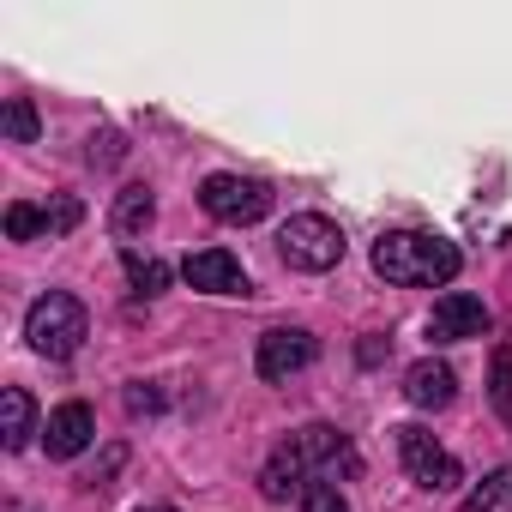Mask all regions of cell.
Returning a JSON list of instances; mask_svg holds the SVG:
<instances>
[{"mask_svg": "<svg viewBox=\"0 0 512 512\" xmlns=\"http://www.w3.org/2000/svg\"><path fill=\"white\" fill-rule=\"evenodd\" d=\"M49 235V217L37 205H7V241H37Z\"/></svg>", "mask_w": 512, "mask_h": 512, "instance_id": "cell-17", "label": "cell"}, {"mask_svg": "<svg viewBox=\"0 0 512 512\" xmlns=\"http://www.w3.org/2000/svg\"><path fill=\"white\" fill-rule=\"evenodd\" d=\"M482 332H488V308H482V296L452 290V296H440L434 314H428V338H434V344H464V338H482Z\"/></svg>", "mask_w": 512, "mask_h": 512, "instance_id": "cell-8", "label": "cell"}, {"mask_svg": "<svg viewBox=\"0 0 512 512\" xmlns=\"http://www.w3.org/2000/svg\"><path fill=\"white\" fill-rule=\"evenodd\" d=\"M314 356H320L314 332H302V326H278V332L260 338V356H253V368H260V380H290V374H302Z\"/></svg>", "mask_w": 512, "mask_h": 512, "instance_id": "cell-7", "label": "cell"}, {"mask_svg": "<svg viewBox=\"0 0 512 512\" xmlns=\"http://www.w3.org/2000/svg\"><path fill=\"white\" fill-rule=\"evenodd\" d=\"M374 272L398 290H434L458 278V247L428 229H392L374 241Z\"/></svg>", "mask_w": 512, "mask_h": 512, "instance_id": "cell-2", "label": "cell"}, {"mask_svg": "<svg viewBox=\"0 0 512 512\" xmlns=\"http://www.w3.org/2000/svg\"><path fill=\"white\" fill-rule=\"evenodd\" d=\"M181 278H187L193 290H205V296H247V290H253V284H247V272H241V260H235V253H223V247L187 253Z\"/></svg>", "mask_w": 512, "mask_h": 512, "instance_id": "cell-9", "label": "cell"}, {"mask_svg": "<svg viewBox=\"0 0 512 512\" xmlns=\"http://www.w3.org/2000/svg\"><path fill=\"white\" fill-rule=\"evenodd\" d=\"M452 392H458V374L446 368V362H416L410 374H404V398L416 404V410H446L452 404Z\"/></svg>", "mask_w": 512, "mask_h": 512, "instance_id": "cell-11", "label": "cell"}, {"mask_svg": "<svg viewBox=\"0 0 512 512\" xmlns=\"http://www.w3.org/2000/svg\"><path fill=\"white\" fill-rule=\"evenodd\" d=\"M278 253L296 266V272H332L344 260V229L320 211H302L278 229Z\"/></svg>", "mask_w": 512, "mask_h": 512, "instance_id": "cell-4", "label": "cell"}, {"mask_svg": "<svg viewBox=\"0 0 512 512\" xmlns=\"http://www.w3.org/2000/svg\"><path fill=\"white\" fill-rule=\"evenodd\" d=\"M43 217H49V235H67L85 211H79V199H55V205H43Z\"/></svg>", "mask_w": 512, "mask_h": 512, "instance_id": "cell-19", "label": "cell"}, {"mask_svg": "<svg viewBox=\"0 0 512 512\" xmlns=\"http://www.w3.org/2000/svg\"><path fill=\"white\" fill-rule=\"evenodd\" d=\"M127 278H133V296H163L169 290V266L151 260V253H133V247H127Z\"/></svg>", "mask_w": 512, "mask_h": 512, "instance_id": "cell-14", "label": "cell"}, {"mask_svg": "<svg viewBox=\"0 0 512 512\" xmlns=\"http://www.w3.org/2000/svg\"><path fill=\"white\" fill-rule=\"evenodd\" d=\"M302 512H350V506H344V494H338L332 482H320V488L302 494Z\"/></svg>", "mask_w": 512, "mask_h": 512, "instance_id": "cell-20", "label": "cell"}, {"mask_svg": "<svg viewBox=\"0 0 512 512\" xmlns=\"http://www.w3.org/2000/svg\"><path fill=\"white\" fill-rule=\"evenodd\" d=\"M91 440H97V416H91V404H61V410H49V428H43L49 458H79Z\"/></svg>", "mask_w": 512, "mask_h": 512, "instance_id": "cell-10", "label": "cell"}, {"mask_svg": "<svg viewBox=\"0 0 512 512\" xmlns=\"http://www.w3.org/2000/svg\"><path fill=\"white\" fill-rule=\"evenodd\" d=\"M25 338H31V350H37V356L67 362V356L91 338V314H85V302H79V296L49 290L43 302H31V314H25Z\"/></svg>", "mask_w": 512, "mask_h": 512, "instance_id": "cell-3", "label": "cell"}, {"mask_svg": "<svg viewBox=\"0 0 512 512\" xmlns=\"http://www.w3.org/2000/svg\"><path fill=\"white\" fill-rule=\"evenodd\" d=\"M0 416H7V428H0V440H7V452H25L31 434H37V404L25 386H7L0 392Z\"/></svg>", "mask_w": 512, "mask_h": 512, "instance_id": "cell-12", "label": "cell"}, {"mask_svg": "<svg viewBox=\"0 0 512 512\" xmlns=\"http://www.w3.org/2000/svg\"><path fill=\"white\" fill-rule=\"evenodd\" d=\"M470 512H512V470L482 476V488H470Z\"/></svg>", "mask_w": 512, "mask_h": 512, "instance_id": "cell-16", "label": "cell"}, {"mask_svg": "<svg viewBox=\"0 0 512 512\" xmlns=\"http://www.w3.org/2000/svg\"><path fill=\"white\" fill-rule=\"evenodd\" d=\"M85 157H91V163H115V157H121V133H97Z\"/></svg>", "mask_w": 512, "mask_h": 512, "instance_id": "cell-22", "label": "cell"}, {"mask_svg": "<svg viewBox=\"0 0 512 512\" xmlns=\"http://www.w3.org/2000/svg\"><path fill=\"white\" fill-rule=\"evenodd\" d=\"M199 205H205L217 223H260V217L272 211V187L253 181V175H205Z\"/></svg>", "mask_w": 512, "mask_h": 512, "instance_id": "cell-5", "label": "cell"}, {"mask_svg": "<svg viewBox=\"0 0 512 512\" xmlns=\"http://www.w3.org/2000/svg\"><path fill=\"white\" fill-rule=\"evenodd\" d=\"M356 470H362L356 446H350L338 428L314 422V428H296V434L272 452V464L260 470V488H266V500H302L308 488L338 482V476H356Z\"/></svg>", "mask_w": 512, "mask_h": 512, "instance_id": "cell-1", "label": "cell"}, {"mask_svg": "<svg viewBox=\"0 0 512 512\" xmlns=\"http://www.w3.org/2000/svg\"><path fill=\"white\" fill-rule=\"evenodd\" d=\"M127 410H133V416H157V410H163V392L139 380V386H127Z\"/></svg>", "mask_w": 512, "mask_h": 512, "instance_id": "cell-21", "label": "cell"}, {"mask_svg": "<svg viewBox=\"0 0 512 512\" xmlns=\"http://www.w3.org/2000/svg\"><path fill=\"white\" fill-rule=\"evenodd\" d=\"M0 133H7L13 145H31V139H37V109H31V97H7V103H0Z\"/></svg>", "mask_w": 512, "mask_h": 512, "instance_id": "cell-15", "label": "cell"}, {"mask_svg": "<svg viewBox=\"0 0 512 512\" xmlns=\"http://www.w3.org/2000/svg\"><path fill=\"white\" fill-rule=\"evenodd\" d=\"M398 458H404L410 482H422V488H434V494L458 482V458H452L428 428H416V422H410V428H398Z\"/></svg>", "mask_w": 512, "mask_h": 512, "instance_id": "cell-6", "label": "cell"}, {"mask_svg": "<svg viewBox=\"0 0 512 512\" xmlns=\"http://www.w3.org/2000/svg\"><path fill=\"white\" fill-rule=\"evenodd\" d=\"M145 512H175V506H145Z\"/></svg>", "mask_w": 512, "mask_h": 512, "instance_id": "cell-23", "label": "cell"}, {"mask_svg": "<svg viewBox=\"0 0 512 512\" xmlns=\"http://www.w3.org/2000/svg\"><path fill=\"white\" fill-rule=\"evenodd\" d=\"M488 392H494V410L512 422V350H494V368H488Z\"/></svg>", "mask_w": 512, "mask_h": 512, "instance_id": "cell-18", "label": "cell"}, {"mask_svg": "<svg viewBox=\"0 0 512 512\" xmlns=\"http://www.w3.org/2000/svg\"><path fill=\"white\" fill-rule=\"evenodd\" d=\"M151 217H157V199H151V187H121L115 193V235H145L151 229Z\"/></svg>", "mask_w": 512, "mask_h": 512, "instance_id": "cell-13", "label": "cell"}]
</instances>
